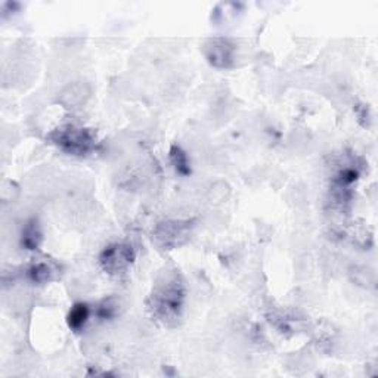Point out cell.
Wrapping results in <instances>:
<instances>
[{"label":"cell","mask_w":378,"mask_h":378,"mask_svg":"<svg viewBox=\"0 0 378 378\" xmlns=\"http://www.w3.org/2000/svg\"><path fill=\"white\" fill-rule=\"evenodd\" d=\"M170 159L175 169L181 173V175H188L191 169H189V161L186 154L179 148V147H173L170 151Z\"/></svg>","instance_id":"cell-7"},{"label":"cell","mask_w":378,"mask_h":378,"mask_svg":"<svg viewBox=\"0 0 378 378\" xmlns=\"http://www.w3.org/2000/svg\"><path fill=\"white\" fill-rule=\"evenodd\" d=\"M87 318H89V307L82 303L75 305L68 315V324L73 329H80L87 321Z\"/></svg>","instance_id":"cell-6"},{"label":"cell","mask_w":378,"mask_h":378,"mask_svg":"<svg viewBox=\"0 0 378 378\" xmlns=\"http://www.w3.org/2000/svg\"><path fill=\"white\" fill-rule=\"evenodd\" d=\"M52 267L47 263H36L31 266L30 269V278L35 282H46L52 278Z\"/></svg>","instance_id":"cell-8"},{"label":"cell","mask_w":378,"mask_h":378,"mask_svg":"<svg viewBox=\"0 0 378 378\" xmlns=\"http://www.w3.org/2000/svg\"><path fill=\"white\" fill-rule=\"evenodd\" d=\"M135 259V253L130 245L114 244L104 250L101 256L102 267L108 274H120L128 269Z\"/></svg>","instance_id":"cell-3"},{"label":"cell","mask_w":378,"mask_h":378,"mask_svg":"<svg viewBox=\"0 0 378 378\" xmlns=\"http://www.w3.org/2000/svg\"><path fill=\"white\" fill-rule=\"evenodd\" d=\"M188 224L167 222L161 224L155 231V236L164 247H175L182 243L188 232Z\"/></svg>","instance_id":"cell-4"},{"label":"cell","mask_w":378,"mask_h":378,"mask_svg":"<svg viewBox=\"0 0 378 378\" xmlns=\"http://www.w3.org/2000/svg\"><path fill=\"white\" fill-rule=\"evenodd\" d=\"M207 58L214 67H229L233 58V46L224 39H216L207 46Z\"/></svg>","instance_id":"cell-5"},{"label":"cell","mask_w":378,"mask_h":378,"mask_svg":"<svg viewBox=\"0 0 378 378\" xmlns=\"http://www.w3.org/2000/svg\"><path fill=\"white\" fill-rule=\"evenodd\" d=\"M54 144L58 145L62 151L74 155H85L90 152L97 144V139L90 130L78 129V128H64L58 129L51 135Z\"/></svg>","instance_id":"cell-2"},{"label":"cell","mask_w":378,"mask_h":378,"mask_svg":"<svg viewBox=\"0 0 378 378\" xmlns=\"http://www.w3.org/2000/svg\"><path fill=\"white\" fill-rule=\"evenodd\" d=\"M39 240H40V232H39V228H37V224H30L27 228H25V232H24V245L28 248V250H33L39 245Z\"/></svg>","instance_id":"cell-9"},{"label":"cell","mask_w":378,"mask_h":378,"mask_svg":"<svg viewBox=\"0 0 378 378\" xmlns=\"http://www.w3.org/2000/svg\"><path fill=\"white\" fill-rule=\"evenodd\" d=\"M183 305V288L178 279L166 282L152 294V312L163 322H170L179 318Z\"/></svg>","instance_id":"cell-1"}]
</instances>
